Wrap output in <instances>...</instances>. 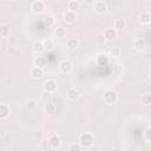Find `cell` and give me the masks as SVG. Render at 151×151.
<instances>
[{"label":"cell","mask_w":151,"mask_h":151,"mask_svg":"<svg viewBox=\"0 0 151 151\" xmlns=\"http://www.w3.org/2000/svg\"><path fill=\"white\" fill-rule=\"evenodd\" d=\"M94 143V137L90 132H84L79 136V144L81 147H91L92 144Z\"/></svg>","instance_id":"cell-1"},{"label":"cell","mask_w":151,"mask_h":151,"mask_svg":"<svg viewBox=\"0 0 151 151\" xmlns=\"http://www.w3.org/2000/svg\"><path fill=\"white\" fill-rule=\"evenodd\" d=\"M117 99H118V94H117V92L113 91V90H107V91L104 93V101H105L106 104H109V105L114 104V103L117 101Z\"/></svg>","instance_id":"cell-2"},{"label":"cell","mask_w":151,"mask_h":151,"mask_svg":"<svg viewBox=\"0 0 151 151\" xmlns=\"http://www.w3.org/2000/svg\"><path fill=\"white\" fill-rule=\"evenodd\" d=\"M57 88H58V84L53 79H48L44 83V90L47 93H54L57 91Z\"/></svg>","instance_id":"cell-3"},{"label":"cell","mask_w":151,"mask_h":151,"mask_svg":"<svg viewBox=\"0 0 151 151\" xmlns=\"http://www.w3.org/2000/svg\"><path fill=\"white\" fill-rule=\"evenodd\" d=\"M103 35H104V38H105L106 41H112V40H114L117 38V29L116 28H112V27H109V28H106L104 31Z\"/></svg>","instance_id":"cell-4"},{"label":"cell","mask_w":151,"mask_h":151,"mask_svg":"<svg viewBox=\"0 0 151 151\" xmlns=\"http://www.w3.org/2000/svg\"><path fill=\"white\" fill-rule=\"evenodd\" d=\"M72 68H73V65H72V63H71L70 60H67V59L61 60L60 64H59V70H60L63 73H70V72L72 71Z\"/></svg>","instance_id":"cell-5"},{"label":"cell","mask_w":151,"mask_h":151,"mask_svg":"<svg viewBox=\"0 0 151 151\" xmlns=\"http://www.w3.org/2000/svg\"><path fill=\"white\" fill-rule=\"evenodd\" d=\"M32 11L34 12V13H42L44 11H45V4L41 1V0H35V1H33L32 2Z\"/></svg>","instance_id":"cell-6"},{"label":"cell","mask_w":151,"mask_h":151,"mask_svg":"<svg viewBox=\"0 0 151 151\" xmlns=\"http://www.w3.org/2000/svg\"><path fill=\"white\" fill-rule=\"evenodd\" d=\"M47 142L50 143V146H51L52 149H57V147H59V146H60V144H61L60 138H59L57 134H54V133H51V134H50V137H48V140H47Z\"/></svg>","instance_id":"cell-7"},{"label":"cell","mask_w":151,"mask_h":151,"mask_svg":"<svg viewBox=\"0 0 151 151\" xmlns=\"http://www.w3.org/2000/svg\"><path fill=\"white\" fill-rule=\"evenodd\" d=\"M76 20H77V13H76V12L67 9V11L64 13V21H65V22L72 24V22H74Z\"/></svg>","instance_id":"cell-8"},{"label":"cell","mask_w":151,"mask_h":151,"mask_svg":"<svg viewBox=\"0 0 151 151\" xmlns=\"http://www.w3.org/2000/svg\"><path fill=\"white\" fill-rule=\"evenodd\" d=\"M31 76H32V78H34V79H40L42 76H44V70L42 68H40V67H38V66H34L32 70H31Z\"/></svg>","instance_id":"cell-9"},{"label":"cell","mask_w":151,"mask_h":151,"mask_svg":"<svg viewBox=\"0 0 151 151\" xmlns=\"http://www.w3.org/2000/svg\"><path fill=\"white\" fill-rule=\"evenodd\" d=\"M11 113V110H9V106L7 104H0V119H4V118H7Z\"/></svg>","instance_id":"cell-10"},{"label":"cell","mask_w":151,"mask_h":151,"mask_svg":"<svg viewBox=\"0 0 151 151\" xmlns=\"http://www.w3.org/2000/svg\"><path fill=\"white\" fill-rule=\"evenodd\" d=\"M97 64L99 66H106L109 64V57L105 53H100L97 55Z\"/></svg>","instance_id":"cell-11"},{"label":"cell","mask_w":151,"mask_h":151,"mask_svg":"<svg viewBox=\"0 0 151 151\" xmlns=\"http://www.w3.org/2000/svg\"><path fill=\"white\" fill-rule=\"evenodd\" d=\"M94 11L97 12V13H99V14H101V13H104L105 11H106V4L104 2V1H96L94 4Z\"/></svg>","instance_id":"cell-12"},{"label":"cell","mask_w":151,"mask_h":151,"mask_svg":"<svg viewBox=\"0 0 151 151\" xmlns=\"http://www.w3.org/2000/svg\"><path fill=\"white\" fill-rule=\"evenodd\" d=\"M145 46H146V42H145V40L142 39V38H138V39H136V40L133 41V47H134L137 51H143V50L145 48Z\"/></svg>","instance_id":"cell-13"},{"label":"cell","mask_w":151,"mask_h":151,"mask_svg":"<svg viewBox=\"0 0 151 151\" xmlns=\"http://www.w3.org/2000/svg\"><path fill=\"white\" fill-rule=\"evenodd\" d=\"M34 65L38 66V67H40V68H44V67L47 65V60H46L45 57H42V55H38V57L34 59Z\"/></svg>","instance_id":"cell-14"},{"label":"cell","mask_w":151,"mask_h":151,"mask_svg":"<svg viewBox=\"0 0 151 151\" xmlns=\"http://www.w3.org/2000/svg\"><path fill=\"white\" fill-rule=\"evenodd\" d=\"M139 21H140L142 24H144V25L150 24V21H151V15H150V13H149V12H143V13L140 14V17H139Z\"/></svg>","instance_id":"cell-15"},{"label":"cell","mask_w":151,"mask_h":151,"mask_svg":"<svg viewBox=\"0 0 151 151\" xmlns=\"http://www.w3.org/2000/svg\"><path fill=\"white\" fill-rule=\"evenodd\" d=\"M33 51H34L35 53H38V54L42 53V52L45 51V47H44V45H42V41H35V42L33 44Z\"/></svg>","instance_id":"cell-16"},{"label":"cell","mask_w":151,"mask_h":151,"mask_svg":"<svg viewBox=\"0 0 151 151\" xmlns=\"http://www.w3.org/2000/svg\"><path fill=\"white\" fill-rule=\"evenodd\" d=\"M78 97H79L78 90H76V88H70V90L67 91V98H68L70 100H76Z\"/></svg>","instance_id":"cell-17"},{"label":"cell","mask_w":151,"mask_h":151,"mask_svg":"<svg viewBox=\"0 0 151 151\" xmlns=\"http://www.w3.org/2000/svg\"><path fill=\"white\" fill-rule=\"evenodd\" d=\"M67 9L76 12L77 9H79V2H78L77 0H71V1H68V2H67Z\"/></svg>","instance_id":"cell-18"},{"label":"cell","mask_w":151,"mask_h":151,"mask_svg":"<svg viewBox=\"0 0 151 151\" xmlns=\"http://www.w3.org/2000/svg\"><path fill=\"white\" fill-rule=\"evenodd\" d=\"M66 45H67V47H68V48L74 50L76 47H78L79 41H78V39H77V38H71V39H68V40H67Z\"/></svg>","instance_id":"cell-19"},{"label":"cell","mask_w":151,"mask_h":151,"mask_svg":"<svg viewBox=\"0 0 151 151\" xmlns=\"http://www.w3.org/2000/svg\"><path fill=\"white\" fill-rule=\"evenodd\" d=\"M42 45H44L45 50H52L54 47V41L50 38H46V39L42 40Z\"/></svg>","instance_id":"cell-20"},{"label":"cell","mask_w":151,"mask_h":151,"mask_svg":"<svg viewBox=\"0 0 151 151\" xmlns=\"http://www.w3.org/2000/svg\"><path fill=\"white\" fill-rule=\"evenodd\" d=\"M125 26H126V21L124 19H117L116 22H114V28L116 29H123V28H125Z\"/></svg>","instance_id":"cell-21"},{"label":"cell","mask_w":151,"mask_h":151,"mask_svg":"<svg viewBox=\"0 0 151 151\" xmlns=\"http://www.w3.org/2000/svg\"><path fill=\"white\" fill-rule=\"evenodd\" d=\"M0 35L1 37H8L9 35V27L5 24L0 25Z\"/></svg>","instance_id":"cell-22"},{"label":"cell","mask_w":151,"mask_h":151,"mask_svg":"<svg viewBox=\"0 0 151 151\" xmlns=\"http://www.w3.org/2000/svg\"><path fill=\"white\" fill-rule=\"evenodd\" d=\"M54 34H55L57 38H64L66 35V31H65L64 27H57L54 29Z\"/></svg>","instance_id":"cell-23"},{"label":"cell","mask_w":151,"mask_h":151,"mask_svg":"<svg viewBox=\"0 0 151 151\" xmlns=\"http://www.w3.org/2000/svg\"><path fill=\"white\" fill-rule=\"evenodd\" d=\"M55 110H57V106H55V104H53V103H47V104L45 105V111H46L47 113H54Z\"/></svg>","instance_id":"cell-24"},{"label":"cell","mask_w":151,"mask_h":151,"mask_svg":"<svg viewBox=\"0 0 151 151\" xmlns=\"http://www.w3.org/2000/svg\"><path fill=\"white\" fill-rule=\"evenodd\" d=\"M26 106H27L28 110H35V107H37V101H35L34 99H29V100H27Z\"/></svg>","instance_id":"cell-25"},{"label":"cell","mask_w":151,"mask_h":151,"mask_svg":"<svg viewBox=\"0 0 151 151\" xmlns=\"http://www.w3.org/2000/svg\"><path fill=\"white\" fill-rule=\"evenodd\" d=\"M81 150V145L79 143H73V144H70L68 146V151H80Z\"/></svg>","instance_id":"cell-26"},{"label":"cell","mask_w":151,"mask_h":151,"mask_svg":"<svg viewBox=\"0 0 151 151\" xmlns=\"http://www.w3.org/2000/svg\"><path fill=\"white\" fill-rule=\"evenodd\" d=\"M110 53H111V55H113V57H119L120 53H122V51H120L119 47H113V48H111Z\"/></svg>","instance_id":"cell-27"},{"label":"cell","mask_w":151,"mask_h":151,"mask_svg":"<svg viewBox=\"0 0 151 151\" xmlns=\"http://www.w3.org/2000/svg\"><path fill=\"white\" fill-rule=\"evenodd\" d=\"M142 103H143L144 105H149V104L151 103V96H150V94H144V96L142 97Z\"/></svg>","instance_id":"cell-28"},{"label":"cell","mask_w":151,"mask_h":151,"mask_svg":"<svg viewBox=\"0 0 151 151\" xmlns=\"http://www.w3.org/2000/svg\"><path fill=\"white\" fill-rule=\"evenodd\" d=\"M45 24H46L47 26H51V25L54 24V19H53L52 17H46V18H45Z\"/></svg>","instance_id":"cell-29"},{"label":"cell","mask_w":151,"mask_h":151,"mask_svg":"<svg viewBox=\"0 0 151 151\" xmlns=\"http://www.w3.org/2000/svg\"><path fill=\"white\" fill-rule=\"evenodd\" d=\"M145 138H146L147 142L151 140V127H147V129L145 130Z\"/></svg>","instance_id":"cell-30"},{"label":"cell","mask_w":151,"mask_h":151,"mask_svg":"<svg viewBox=\"0 0 151 151\" xmlns=\"http://www.w3.org/2000/svg\"><path fill=\"white\" fill-rule=\"evenodd\" d=\"M96 41H97V42H99V44H103V42L105 41V38H104L103 33H100V34H98V35H97V38H96Z\"/></svg>","instance_id":"cell-31"},{"label":"cell","mask_w":151,"mask_h":151,"mask_svg":"<svg viewBox=\"0 0 151 151\" xmlns=\"http://www.w3.org/2000/svg\"><path fill=\"white\" fill-rule=\"evenodd\" d=\"M122 71H123V67H122L120 65H117V66L114 67V72H116V73H118V74H119Z\"/></svg>","instance_id":"cell-32"},{"label":"cell","mask_w":151,"mask_h":151,"mask_svg":"<svg viewBox=\"0 0 151 151\" xmlns=\"http://www.w3.org/2000/svg\"><path fill=\"white\" fill-rule=\"evenodd\" d=\"M84 2L86 5H93L94 4V0H84Z\"/></svg>","instance_id":"cell-33"},{"label":"cell","mask_w":151,"mask_h":151,"mask_svg":"<svg viewBox=\"0 0 151 151\" xmlns=\"http://www.w3.org/2000/svg\"><path fill=\"white\" fill-rule=\"evenodd\" d=\"M7 52H8V53H13V52H14V50H13V47H9V48L7 50Z\"/></svg>","instance_id":"cell-34"}]
</instances>
